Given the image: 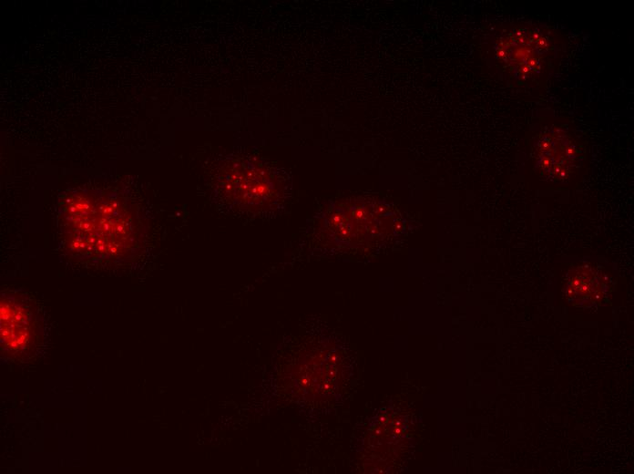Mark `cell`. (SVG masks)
<instances>
[{
    "label": "cell",
    "mask_w": 634,
    "mask_h": 474,
    "mask_svg": "<svg viewBox=\"0 0 634 474\" xmlns=\"http://www.w3.org/2000/svg\"><path fill=\"white\" fill-rule=\"evenodd\" d=\"M62 218L66 244L79 253L120 255L135 237L128 211L111 199L71 195L63 206Z\"/></svg>",
    "instance_id": "1"
},
{
    "label": "cell",
    "mask_w": 634,
    "mask_h": 474,
    "mask_svg": "<svg viewBox=\"0 0 634 474\" xmlns=\"http://www.w3.org/2000/svg\"><path fill=\"white\" fill-rule=\"evenodd\" d=\"M217 192L226 209L239 215H264L275 208L281 180L267 163L251 158L226 161L220 170Z\"/></svg>",
    "instance_id": "2"
},
{
    "label": "cell",
    "mask_w": 634,
    "mask_h": 474,
    "mask_svg": "<svg viewBox=\"0 0 634 474\" xmlns=\"http://www.w3.org/2000/svg\"><path fill=\"white\" fill-rule=\"evenodd\" d=\"M550 49L551 44L541 31L517 27L500 37L496 56L515 78L529 81L547 68Z\"/></svg>",
    "instance_id": "3"
},
{
    "label": "cell",
    "mask_w": 634,
    "mask_h": 474,
    "mask_svg": "<svg viewBox=\"0 0 634 474\" xmlns=\"http://www.w3.org/2000/svg\"><path fill=\"white\" fill-rule=\"evenodd\" d=\"M535 168L551 181H565L579 168L583 149L566 129L552 126L542 129L533 143Z\"/></svg>",
    "instance_id": "4"
},
{
    "label": "cell",
    "mask_w": 634,
    "mask_h": 474,
    "mask_svg": "<svg viewBox=\"0 0 634 474\" xmlns=\"http://www.w3.org/2000/svg\"><path fill=\"white\" fill-rule=\"evenodd\" d=\"M601 273L595 267L581 265L570 270L566 283V293L572 304L591 305L604 293Z\"/></svg>",
    "instance_id": "5"
},
{
    "label": "cell",
    "mask_w": 634,
    "mask_h": 474,
    "mask_svg": "<svg viewBox=\"0 0 634 474\" xmlns=\"http://www.w3.org/2000/svg\"><path fill=\"white\" fill-rule=\"evenodd\" d=\"M29 313L23 304L14 298H4L1 303V337L2 342L22 344L29 335Z\"/></svg>",
    "instance_id": "6"
}]
</instances>
